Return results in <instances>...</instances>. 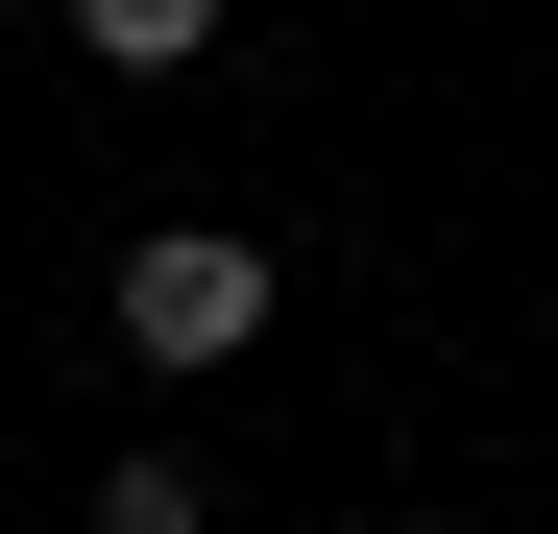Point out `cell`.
Wrapping results in <instances>:
<instances>
[{"instance_id":"cell-1","label":"cell","mask_w":558,"mask_h":534,"mask_svg":"<svg viewBox=\"0 0 558 534\" xmlns=\"http://www.w3.org/2000/svg\"><path fill=\"white\" fill-rule=\"evenodd\" d=\"M122 365H170V389L267 365V243H243V219H146V243H122Z\"/></svg>"},{"instance_id":"cell-2","label":"cell","mask_w":558,"mask_h":534,"mask_svg":"<svg viewBox=\"0 0 558 534\" xmlns=\"http://www.w3.org/2000/svg\"><path fill=\"white\" fill-rule=\"evenodd\" d=\"M73 534H219V486L170 462V437H122V462H98V510H73Z\"/></svg>"},{"instance_id":"cell-3","label":"cell","mask_w":558,"mask_h":534,"mask_svg":"<svg viewBox=\"0 0 558 534\" xmlns=\"http://www.w3.org/2000/svg\"><path fill=\"white\" fill-rule=\"evenodd\" d=\"M73 49H98V73H195V49H219V0H73Z\"/></svg>"}]
</instances>
